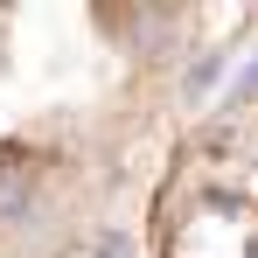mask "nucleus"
<instances>
[{
	"mask_svg": "<svg viewBox=\"0 0 258 258\" xmlns=\"http://www.w3.org/2000/svg\"><path fill=\"white\" fill-rule=\"evenodd\" d=\"M147 49L112 14H0V216L112 154L140 119Z\"/></svg>",
	"mask_w": 258,
	"mask_h": 258,
	"instance_id": "nucleus-1",
	"label": "nucleus"
},
{
	"mask_svg": "<svg viewBox=\"0 0 258 258\" xmlns=\"http://www.w3.org/2000/svg\"><path fill=\"white\" fill-rule=\"evenodd\" d=\"M161 258H258V140L210 133L161 188Z\"/></svg>",
	"mask_w": 258,
	"mask_h": 258,
	"instance_id": "nucleus-2",
	"label": "nucleus"
}]
</instances>
